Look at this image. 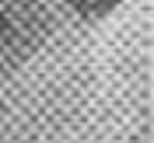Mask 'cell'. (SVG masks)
Segmentation results:
<instances>
[{
  "label": "cell",
  "instance_id": "obj_2",
  "mask_svg": "<svg viewBox=\"0 0 154 143\" xmlns=\"http://www.w3.org/2000/svg\"><path fill=\"white\" fill-rule=\"evenodd\" d=\"M119 4H123V0H67V7L74 10V14H81V18H88V21L112 14Z\"/></svg>",
  "mask_w": 154,
  "mask_h": 143
},
{
  "label": "cell",
  "instance_id": "obj_1",
  "mask_svg": "<svg viewBox=\"0 0 154 143\" xmlns=\"http://www.w3.org/2000/svg\"><path fill=\"white\" fill-rule=\"evenodd\" d=\"M49 18L38 0H0V73L14 70L46 38Z\"/></svg>",
  "mask_w": 154,
  "mask_h": 143
}]
</instances>
